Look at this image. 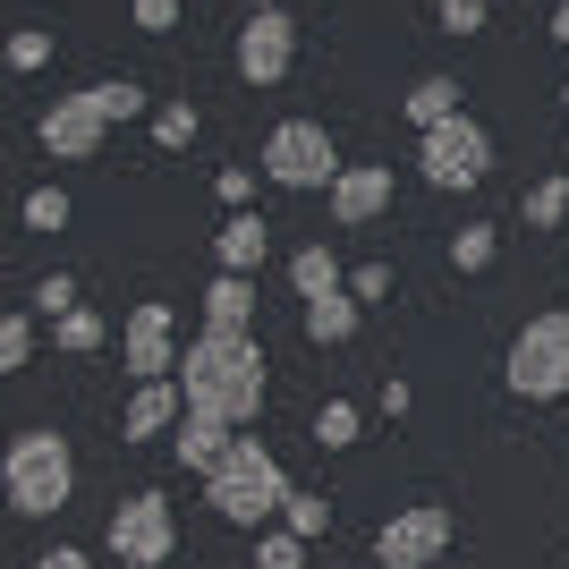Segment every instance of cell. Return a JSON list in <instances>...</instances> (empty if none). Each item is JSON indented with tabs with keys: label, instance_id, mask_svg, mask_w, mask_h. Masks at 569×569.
<instances>
[{
	"label": "cell",
	"instance_id": "6da1fadb",
	"mask_svg": "<svg viewBox=\"0 0 569 569\" xmlns=\"http://www.w3.org/2000/svg\"><path fill=\"white\" fill-rule=\"evenodd\" d=\"M179 391L188 408H213L230 426H256L263 417V349L256 332H196L179 357Z\"/></svg>",
	"mask_w": 569,
	"mask_h": 569
},
{
	"label": "cell",
	"instance_id": "7a4b0ae2",
	"mask_svg": "<svg viewBox=\"0 0 569 569\" xmlns=\"http://www.w3.org/2000/svg\"><path fill=\"white\" fill-rule=\"evenodd\" d=\"M0 485H9V510L18 519H60L77 493V451L69 433L51 426H26L18 442H9V459H0Z\"/></svg>",
	"mask_w": 569,
	"mask_h": 569
},
{
	"label": "cell",
	"instance_id": "3957f363",
	"mask_svg": "<svg viewBox=\"0 0 569 569\" xmlns=\"http://www.w3.org/2000/svg\"><path fill=\"white\" fill-rule=\"evenodd\" d=\"M289 493H298V485L281 476V459L263 451L256 433H238L230 459L204 476V501H213V519H230V527H263V519H281V501H289Z\"/></svg>",
	"mask_w": 569,
	"mask_h": 569
},
{
	"label": "cell",
	"instance_id": "277c9868",
	"mask_svg": "<svg viewBox=\"0 0 569 569\" xmlns=\"http://www.w3.org/2000/svg\"><path fill=\"white\" fill-rule=\"evenodd\" d=\"M501 382L519 391V400H569V315L545 307V315H527L519 340H510V357H501Z\"/></svg>",
	"mask_w": 569,
	"mask_h": 569
},
{
	"label": "cell",
	"instance_id": "5b68a950",
	"mask_svg": "<svg viewBox=\"0 0 569 569\" xmlns=\"http://www.w3.org/2000/svg\"><path fill=\"white\" fill-rule=\"evenodd\" d=\"M417 170H426V188L442 196H468L485 188V170H493V137H485V119H442V128H426L417 137Z\"/></svg>",
	"mask_w": 569,
	"mask_h": 569
},
{
	"label": "cell",
	"instance_id": "8992f818",
	"mask_svg": "<svg viewBox=\"0 0 569 569\" xmlns=\"http://www.w3.org/2000/svg\"><path fill=\"white\" fill-rule=\"evenodd\" d=\"M340 144H332V128H323V119H281V128H272V137H263V179H272V188H332L340 179Z\"/></svg>",
	"mask_w": 569,
	"mask_h": 569
},
{
	"label": "cell",
	"instance_id": "52a82bcc",
	"mask_svg": "<svg viewBox=\"0 0 569 569\" xmlns=\"http://www.w3.org/2000/svg\"><path fill=\"white\" fill-rule=\"evenodd\" d=\"M451 536H459V519L442 501H408V510H391L375 527V561L382 569H433V561H451Z\"/></svg>",
	"mask_w": 569,
	"mask_h": 569
},
{
	"label": "cell",
	"instance_id": "ba28073f",
	"mask_svg": "<svg viewBox=\"0 0 569 569\" xmlns=\"http://www.w3.org/2000/svg\"><path fill=\"white\" fill-rule=\"evenodd\" d=\"M179 552V519H170V493H128L111 510V561L119 569H162Z\"/></svg>",
	"mask_w": 569,
	"mask_h": 569
},
{
	"label": "cell",
	"instance_id": "9c48e42d",
	"mask_svg": "<svg viewBox=\"0 0 569 569\" xmlns=\"http://www.w3.org/2000/svg\"><path fill=\"white\" fill-rule=\"evenodd\" d=\"M179 323H170V307L162 298H144V307H128V323H119V366L137 382H170L179 375Z\"/></svg>",
	"mask_w": 569,
	"mask_h": 569
},
{
	"label": "cell",
	"instance_id": "30bf717a",
	"mask_svg": "<svg viewBox=\"0 0 569 569\" xmlns=\"http://www.w3.org/2000/svg\"><path fill=\"white\" fill-rule=\"evenodd\" d=\"M289 69H298V18L289 9H256L238 26V77L247 86H281Z\"/></svg>",
	"mask_w": 569,
	"mask_h": 569
},
{
	"label": "cell",
	"instance_id": "8fae6325",
	"mask_svg": "<svg viewBox=\"0 0 569 569\" xmlns=\"http://www.w3.org/2000/svg\"><path fill=\"white\" fill-rule=\"evenodd\" d=\"M34 137H43L51 162H94L102 137H111V119H102V102H94V94H60L43 119H34Z\"/></svg>",
	"mask_w": 569,
	"mask_h": 569
},
{
	"label": "cell",
	"instance_id": "7c38bea8",
	"mask_svg": "<svg viewBox=\"0 0 569 569\" xmlns=\"http://www.w3.org/2000/svg\"><path fill=\"white\" fill-rule=\"evenodd\" d=\"M323 204H332L340 230H366V221H382V213H391V162H349L332 188H323Z\"/></svg>",
	"mask_w": 569,
	"mask_h": 569
},
{
	"label": "cell",
	"instance_id": "4fadbf2b",
	"mask_svg": "<svg viewBox=\"0 0 569 569\" xmlns=\"http://www.w3.org/2000/svg\"><path fill=\"white\" fill-rule=\"evenodd\" d=\"M179 417H188V391H179V375H170V382H137V391H128V408H119V442L179 433Z\"/></svg>",
	"mask_w": 569,
	"mask_h": 569
},
{
	"label": "cell",
	"instance_id": "5bb4252c",
	"mask_svg": "<svg viewBox=\"0 0 569 569\" xmlns=\"http://www.w3.org/2000/svg\"><path fill=\"white\" fill-rule=\"evenodd\" d=\"M230 442H238V426H230V417H213V408H188V417H179V433H170L179 468H196V476H213L221 459H230Z\"/></svg>",
	"mask_w": 569,
	"mask_h": 569
},
{
	"label": "cell",
	"instance_id": "9a60e30c",
	"mask_svg": "<svg viewBox=\"0 0 569 569\" xmlns=\"http://www.w3.org/2000/svg\"><path fill=\"white\" fill-rule=\"evenodd\" d=\"M263 256H272V221H263V213H230L213 230V263H221V272H247V281H256Z\"/></svg>",
	"mask_w": 569,
	"mask_h": 569
},
{
	"label": "cell",
	"instance_id": "2e32d148",
	"mask_svg": "<svg viewBox=\"0 0 569 569\" xmlns=\"http://www.w3.org/2000/svg\"><path fill=\"white\" fill-rule=\"evenodd\" d=\"M204 332H256V281H247V272H213V289H204Z\"/></svg>",
	"mask_w": 569,
	"mask_h": 569
},
{
	"label": "cell",
	"instance_id": "e0dca14e",
	"mask_svg": "<svg viewBox=\"0 0 569 569\" xmlns=\"http://www.w3.org/2000/svg\"><path fill=\"white\" fill-rule=\"evenodd\" d=\"M289 281H298V298H340V289H349V263L332 256V238H307V247L289 256Z\"/></svg>",
	"mask_w": 569,
	"mask_h": 569
},
{
	"label": "cell",
	"instance_id": "ac0fdd59",
	"mask_svg": "<svg viewBox=\"0 0 569 569\" xmlns=\"http://www.w3.org/2000/svg\"><path fill=\"white\" fill-rule=\"evenodd\" d=\"M298 323H307V340H315V349H349V340H357V323H366V307H357L349 289H340V298H307V315H298Z\"/></svg>",
	"mask_w": 569,
	"mask_h": 569
},
{
	"label": "cell",
	"instance_id": "d6986e66",
	"mask_svg": "<svg viewBox=\"0 0 569 569\" xmlns=\"http://www.w3.org/2000/svg\"><path fill=\"white\" fill-rule=\"evenodd\" d=\"M468 102H459V77H417L408 86V119H417V137L426 128H442V119H459Z\"/></svg>",
	"mask_w": 569,
	"mask_h": 569
},
{
	"label": "cell",
	"instance_id": "ffe728a7",
	"mask_svg": "<svg viewBox=\"0 0 569 569\" xmlns=\"http://www.w3.org/2000/svg\"><path fill=\"white\" fill-rule=\"evenodd\" d=\"M519 221H527V230H561V221H569V170H545V179L527 188Z\"/></svg>",
	"mask_w": 569,
	"mask_h": 569
},
{
	"label": "cell",
	"instance_id": "44dd1931",
	"mask_svg": "<svg viewBox=\"0 0 569 569\" xmlns=\"http://www.w3.org/2000/svg\"><path fill=\"white\" fill-rule=\"evenodd\" d=\"M102 340H111V323H102L94 307H77V315H60V323H51V349H60V357H94Z\"/></svg>",
	"mask_w": 569,
	"mask_h": 569
},
{
	"label": "cell",
	"instance_id": "7402d4cb",
	"mask_svg": "<svg viewBox=\"0 0 569 569\" xmlns=\"http://www.w3.org/2000/svg\"><path fill=\"white\" fill-rule=\"evenodd\" d=\"M204 137V111L196 102H153V144L162 153H179V144H196Z\"/></svg>",
	"mask_w": 569,
	"mask_h": 569
},
{
	"label": "cell",
	"instance_id": "603a6c76",
	"mask_svg": "<svg viewBox=\"0 0 569 569\" xmlns=\"http://www.w3.org/2000/svg\"><path fill=\"white\" fill-rule=\"evenodd\" d=\"M451 263H459V272H493V263H501V230H493V221H468V230L451 238Z\"/></svg>",
	"mask_w": 569,
	"mask_h": 569
},
{
	"label": "cell",
	"instance_id": "cb8c5ba5",
	"mask_svg": "<svg viewBox=\"0 0 569 569\" xmlns=\"http://www.w3.org/2000/svg\"><path fill=\"white\" fill-rule=\"evenodd\" d=\"M86 94L102 102V119H111V128H119V119H137V111H153V102H144V86H137V77H94Z\"/></svg>",
	"mask_w": 569,
	"mask_h": 569
},
{
	"label": "cell",
	"instance_id": "d4e9b609",
	"mask_svg": "<svg viewBox=\"0 0 569 569\" xmlns=\"http://www.w3.org/2000/svg\"><path fill=\"white\" fill-rule=\"evenodd\" d=\"M281 527L315 545V536H332V501H323V493H289L281 501Z\"/></svg>",
	"mask_w": 569,
	"mask_h": 569
},
{
	"label": "cell",
	"instance_id": "484cf974",
	"mask_svg": "<svg viewBox=\"0 0 569 569\" xmlns=\"http://www.w3.org/2000/svg\"><path fill=\"white\" fill-rule=\"evenodd\" d=\"M315 442H323V451H349L357 442V400H323L315 408Z\"/></svg>",
	"mask_w": 569,
	"mask_h": 569
},
{
	"label": "cell",
	"instance_id": "4316f807",
	"mask_svg": "<svg viewBox=\"0 0 569 569\" xmlns=\"http://www.w3.org/2000/svg\"><path fill=\"white\" fill-rule=\"evenodd\" d=\"M9 69H18V77L51 69V26H18V34H9Z\"/></svg>",
	"mask_w": 569,
	"mask_h": 569
},
{
	"label": "cell",
	"instance_id": "83f0119b",
	"mask_svg": "<svg viewBox=\"0 0 569 569\" xmlns=\"http://www.w3.org/2000/svg\"><path fill=\"white\" fill-rule=\"evenodd\" d=\"M77 307H86V298H77V272H43V281H34V315L60 323V315H77Z\"/></svg>",
	"mask_w": 569,
	"mask_h": 569
},
{
	"label": "cell",
	"instance_id": "f1b7e54d",
	"mask_svg": "<svg viewBox=\"0 0 569 569\" xmlns=\"http://www.w3.org/2000/svg\"><path fill=\"white\" fill-rule=\"evenodd\" d=\"M256 569H307V536H289V527L256 536Z\"/></svg>",
	"mask_w": 569,
	"mask_h": 569
},
{
	"label": "cell",
	"instance_id": "f546056e",
	"mask_svg": "<svg viewBox=\"0 0 569 569\" xmlns=\"http://www.w3.org/2000/svg\"><path fill=\"white\" fill-rule=\"evenodd\" d=\"M18 213H26V230H69V188H34Z\"/></svg>",
	"mask_w": 569,
	"mask_h": 569
},
{
	"label": "cell",
	"instance_id": "4dcf8cb0",
	"mask_svg": "<svg viewBox=\"0 0 569 569\" xmlns=\"http://www.w3.org/2000/svg\"><path fill=\"white\" fill-rule=\"evenodd\" d=\"M0 366H9V375L34 366V315H9V323H0Z\"/></svg>",
	"mask_w": 569,
	"mask_h": 569
},
{
	"label": "cell",
	"instance_id": "1f68e13d",
	"mask_svg": "<svg viewBox=\"0 0 569 569\" xmlns=\"http://www.w3.org/2000/svg\"><path fill=\"white\" fill-rule=\"evenodd\" d=\"M433 18H442V34H485L493 0H433Z\"/></svg>",
	"mask_w": 569,
	"mask_h": 569
},
{
	"label": "cell",
	"instance_id": "d6a6232c",
	"mask_svg": "<svg viewBox=\"0 0 569 569\" xmlns=\"http://www.w3.org/2000/svg\"><path fill=\"white\" fill-rule=\"evenodd\" d=\"M349 298L357 307H382L391 298V263H349Z\"/></svg>",
	"mask_w": 569,
	"mask_h": 569
},
{
	"label": "cell",
	"instance_id": "836d02e7",
	"mask_svg": "<svg viewBox=\"0 0 569 569\" xmlns=\"http://www.w3.org/2000/svg\"><path fill=\"white\" fill-rule=\"evenodd\" d=\"M213 188H221V204H230V213H247V204H256V170H238V162H230Z\"/></svg>",
	"mask_w": 569,
	"mask_h": 569
},
{
	"label": "cell",
	"instance_id": "e575fe53",
	"mask_svg": "<svg viewBox=\"0 0 569 569\" xmlns=\"http://www.w3.org/2000/svg\"><path fill=\"white\" fill-rule=\"evenodd\" d=\"M128 18H137L144 34H170V26H179V0H128Z\"/></svg>",
	"mask_w": 569,
	"mask_h": 569
},
{
	"label": "cell",
	"instance_id": "d590c367",
	"mask_svg": "<svg viewBox=\"0 0 569 569\" xmlns=\"http://www.w3.org/2000/svg\"><path fill=\"white\" fill-rule=\"evenodd\" d=\"M375 408H382V417H391V426H400L408 408H417V391H408V382H400V375H391V382H382V400H375Z\"/></svg>",
	"mask_w": 569,
	"mask_h": 569
},
{
	"label": "cell",
	"instance_id": "8d00e7d4",
	"mask_svg": "<svg viewBox=\"0 0 569 569\" xmlns=\"http://www.w3.org/2000/svg\"><path fill=\"white\" fill-rule=\"evenodd\" d=\"M552 43H569V0H561V9H552Z\"/></svg>",
	"mask_w": 569,
	"mask_h": 569
},
{
	"label": "cell",
	"instance_id": "74e56055",
	"mask_svg": "<svg viewBox=\"0 0 569 569\" xmlns=\"http://www.w3.org/2000/svg\"><path fill=\"white\" fill-rule=\"evenodd\" d=\"M247 9H289V0H247Z\"/></svg>",
	"mask_w": 569,
	"mask_h": 569
},
{
	"label": "cell",
	"instance_id": "f35d334b",
	"mask_svg": "<svg viewBox=\"0 0 569 569\" xmlns=\"http://www.w3.org/2000/svg\"><path fill=\"white\" fill-rule=\"evenodd\" d=\"M561 119H569V86H561Z\"/></svg>",
	"mask_w": 569,
	"mask_h": 569
},
{
	"label": "cell",
	"instance_id": "ab89813d",
	"mask_svg": "<svg viewBox=\"0 0 569 569\" xmlns=\"http://www.w3.org/2000/svg\"><path fill=\"white\" fill-rule=\"evenodd\" d=\"M433 569H451V561H433Z\"/></svg>",
	"mask_w": 569,
	"mask_h": 569
}]
</instances>
